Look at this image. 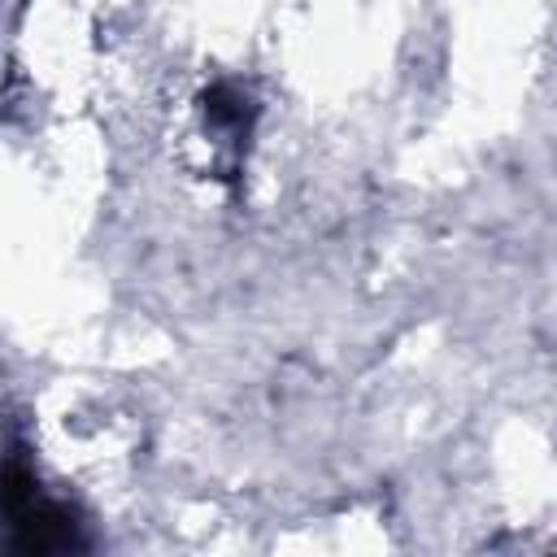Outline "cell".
Segmentation results:
<instances>
[{
    "label": "cell",
    "instance_id": "6da1fadb",
    "mask_svg": "<svg viewBox=\"0 0 557 557\" xmlns=\"http://www.w3.org/2000/svg\"><path fill=\"white\" fill-rule=\"evenodd\" d=\"M0 522H4V548L13 553L87 548L78 513L39 487V474L22 448H9L0 461Z\"/></svg>",
    "mask_w": 557,
    "mask_h": 557
},
{
    "label": "cell",
    "instance_id": "7a4b0ae2",
    "mask_svg": "<svg viewBox=\"0 0 557 557\" xmlns=\"http://www.w3.org/2000/svg\"><path fill=\"white\" fill-rule=\"evenodd\" d=\"M200 113L209 117V126L248 139L252 117H257V104H252L248 91H239V87H231V83H213V87L200 96Z\"/></svg>",
    "mask_w": 557,
    "mask_h": 557
}]
</instances>
